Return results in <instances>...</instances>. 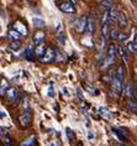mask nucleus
I'll return each instance as SVG.
<instances>
[{
    "instance_id": "f257e3e1",
    "label": "nucleus",
    "mask_w": 137,
    "mask_h": 146,
    "mask_svg": "<svg viewBox=\"0 0 137 146\" xmlns=\"http://www.w3.org/2000/svg\"><path fill=\"white\" fill-rule=\"evenodd\" d=\"M111 88H113V92L116 96H120L122 93V88H124V66L119 67L117 73L115 74L113 82H111Z\"/></svg>"
},
{
    "instance_id": "f03ea898",
    "label": "nucleus",
    "mask_w": 137,
    "mask_h": 146,
    "mask_svg": "<svg viewBox=\"0 0 137 146\" xmlns=\"http://www.w3.org/2000/svg\"><path fill=\"white\" fill-rule=\"evenodd\" d=\"M19 121L20 124L22 125L24 127H27V126H30L31 125V121H32V115H31V113L30 111H25L22 113V114L20 115V118H19Z\"/></svg>"
},
{
    "instance_id": "7ed1b4c3",
    "label": "nucleus",
    "mask_w": 137,
    "mask_h": 146,
    "mask_svg": "<svg viewBox=\"0 0 137 146\" xmlns=\"http://www.w3.org/2000/svg\"><path fill=\"white\" fill-rule=\"evenodd\" d=\"M55 60H56V52L53 50H51V48H47L46 53L41 57L42 63H51V62L55 61Z\"/></svg>"
},
{
    "instance_id": "20e7f679",
    "label": "nucleus",
    "mask_w": 137,
    "mask_h": 146,
    "mask_svg": "<svg viewBox=\"0 0 137 146\" xmlns=\"http://www.w3.org/2000/svg\"><path fill=\"white\" fill-rule=\"evenodd\" d=\"M8 99L9 102H11V103L14 104H19L20 103V98H19V90L15 89V88H11V89H9L8 90Z\"/></svg>"
},
{
    "instance_id": "39448f33",
    "label": "nucleus",
    "mask_w": 137,
    "mask_h": 146,
    "mask_svg": "<svg viewBox=\"0 0 137 146\" xmlns=\"http://www.w3.org/2000/svg\"><path fill=\"white\" fill-rule=\"evenodd\" d=\"M59 9L62 13H66V14H74L75 13V8H74V4H72L70 1H66V3H62L59 5Z\"/></svg>"
},
{
    "instance_id": "423d86ee",
    "label": "nucleus",
    "mask_w": 137,
    "mask_h": 146,
    "mask_svg": "<svg viewBox=\"0 0 137 146\" xmlns=\"http://www.w3.org/2000/svg\"><path fill=\"white\" fill-rule=\"evenodd\" d=\"M86 24H88V17L86 16H82L78 23L75 24V29H77L79 34H83L86 30Z\"/></svg>"
},
{
    "instance_id": "0eeeda50",
    "label": "nucleus",
    "mask_w": 137,
    "mask_h": 146,
    "mask_svg": "<svg viewBox=\"0 0 137 146\" xmlns=\"http://www.w3.org/2000/svg\"><path fill=\"white\" fill-rule=\"evenodd\" d=\"M126 96H127L130 99H136L137 100V89L133 83H128L127 88H126Z\"/></svg>"
},
{
    "instance_id": "6e6552de",
    "label": "nucleus",
    "mask_w": 137,
    "mask_h": 146,
    "mask_svg": "<svg viewBox=\"0 0 137 146\" xmlns=\"http://www.w3.org/2000/svg\"><path fill=\"white\" fill-rule=\"evenodd\" d=\"M119 14H120V10L117 6H113L109 11V24H114L115 21H117Z\"/></svg>"
},
{
    "instance_id": "1a4fd4ad",
    "label": "nucleus",
    "mask_w": 137,
    "mask_h": 146,
    "mask_svg": "<svg viewBox=\"0 0 137 146\" xmlns=\"http://www.w3.org/2000/svg\"><path fill=\"white\" fill-rule=\"evenodd\" d=\"M86 31L89 32L90 35H94L95 32V19L92 15L88 16V24H86Z\"/></svg>"
},
{
    "instance_id": "9d476101",
    "label": "nucleus",
    "mask_w": 137,
    "mask_h": 146,
    "mask_svg": "<svg viewBox=\"0 0 137 146\" xmlns=\"http://www.w3.org/2000/svg\"><path fill=\"white\" fill-rule=\"evenodd\" d=\"M14 30H16L17 32H20L22 36H25V35H27L28 32H27V29H26V26H24L22 24L20 23V21H16V23H14Z\"/></svg>"
},
{
    "instance_id": "9b49d317",
    "label": "nucleus",
    "mask_w": 137,
    "mask_h": 146,
    "mask_svg": "<svg viewBox=\"0 0 137 146\" xmlns=\"http://www.w3.org/2000/svg\"><path fill=\"white\" fill-rule=\"evenodd\" d=\"M117 24H119V26H120L121 29L127 27V25H128V23H127V17H126V16H125V14H124V13H121V11H120V14H119V17H117Z\"/></svg>"
},
{
    "instance_id": "f8f14e48",
    "label": "nucleus",
    "mask_w": 137,
    "mask_h": 146,
    "mask_svg": "<svg viewBox=\"0 0 137 146\" xmlns=\"http://www.w3.org/2000/svg\"><path fill=\"white\" fill-rule=\"evenodd\" d=\"M46 38V34L43 31H37L34 36V42L36 43V45H40V43H42L43 41H45Z\"/></svg>"
},
{
    "instance_id": "ddd939ff",
    "label": "nucleus",
    "mask_w": 137,
    "mask_h": 146,
    "mask_svg": "<svg viewBox=\"0 0 137 146\" xmlns=\"http://www.w3.org/2000/svg\"><path fill=\"white\" fill-rule=\"evenodd\" d=\"M114 133L116 134V136L120 139L122 142H128V137H127V135H126L125 131H122V130H120V129H117V127H114Z\"/></svg>"
},
{
    "instance_id": "4468645a",
    "label": "nucleus",
    "mask_w": 137,
    "mask_h": 146,
    "mask_svg": "<svg viewBox=\"0 0 137 146\" xmlns=\"http://www.w3.org/2000/svg\"><path fill=\"white\" fill-rule=\"evenodd\" d=\"M35 50H32V47H27L26 51H25V58L28 61V62H34L35 61Z\"/></svg>"
},
{
    "instance_id": "2eb2a0df",
    "label": "nucleus",
    "mask_w": 137,
    "mask_h": 146,
    "mask_svg": "<svg viewBox=\"0 0 137 146\" xmlns=\"http://www.w3.org/2000/svg\"><path fill=\"white\" fill-rule=\"evenodd\" d=\"M117 50H119V54L121 56L122 61H124L125 63H128V52H127V50H126L124 46L117 47Z\"/></svg>"
},
{
    "instance_id": "dca6fc26",
    "label": "nucleus",
    "mask_w": 137,
    "mask_h": 146,
    "mask_svg": "<svg viewBox=\"0 0 137 146\" xmlns=\"http://www.w3.org/2000/svg\"><path fill=\"white\" fill-rule=\"evenodd\" d=\"M46 51H47V48H46V46L43 45V43H40V45L36 46V48H35V53H36V56L42 57L43 54L46 53Z\"/></svg>"
},
{
    "instance_id": "f3484780",
    "label": "nucleus",
    "mask_w": 137,
    "mask_h": 146,
    "mask_svg": "<svg viewBox=\"0 0 137 146\" xmlns=\"http://www.w3.org/2000/svg\"><path fill=\"white\" fill-rule=\"evenodd\" d=\"M57 40L59 41L61 45H66V41H67V36H66V32H63L62 30H59V31H57Z\"/></svg>"
},
{
    "instance_id": "a211bd4d",
    "label": "nucleus",
    "mask_w": 137,
    "mask_h": 146,
    "mask_svg": "<svg viewBox=\"0 0 137 146\" xmlns=\"http://www.w3.org/2000/svg\"><path fill=\"white\" fill-rule=\"evenodd\" d=\"M32 23H34L35 27H38V29H43L46 26V21L43 19H41V17H34Z\"/></svg>"
},
{
    "instance_id": "6ab92c4d",
    "label": "nucleus",
    "mask_w": 137,
    "mask_h": 146,
    "mask_svg": "<svg viewBox=\"0 0 137 146\" xmlns=\"http://www.w3.org/2000/svg\"><path fill=\"white\" fill-rule=\"evenodd\" d=\"M114 60L115 58L114 57H110V56H107L105 60L103 61V64H101V69H106L107 67H109V66H111L114 63Z\"/></svg>"
},
{
    "instance_id": "aec40b11",
    "label": "nucleus",
    "mask_w": 137,
    "mask_h": 146,
    "mask_svg": "<svg viewBox=\"0 0 137 146\" xmlns=\"http://www.w3.org/2000/svg\"><path fill=\"white\" fill-rule=\"evenodd\" d=\"M107 56H110V57H116V54L119 53V50H117V47L114 45V43H111L110 45V47H109V51H107Z\"/></svg>"
},
{
    "instance_id": "412c9836",
    "label": "nucleus",
    "mask_w": 137,
    "mask_h": 146,
    "mask_svg": "<svg viewBox=\"0 0 137 146\" xmlns=\"http://www.w3.org/2000/svg\"><path fill=\"white\" fill-rule=\"evenodd\" d=\"M9 88V83L6 81H1L0 83V96H5V93H8L6 90Z\"/></svg>"
},
{
    "instance_id": "4be33fe9",
    "label": "nucleus",
    "mask_w": 137,
    "mask_h": 146,
    "mask_svg": "<svg viewBox=\"0 0 137 146\" xmlns=\"http://www.w3.org/2000/svg\"><path fill=\"white\" fill-rule=\"evenodd\" d=\"M35 141H36V136H35V135H31L30 137L26 139V140L21 144V146H32L35 144Z\"/></svg>"
},
{
    "instance_id": "5701e85b",
    "label": "nucleus",
    "mask_w": 137,
    "mask_h": 146,
    "mask_svg": "<svg viewBox=\"0 0 137 146\" xmlns=\"http://www.w3.org/2000/svg\"><path fill=\"white\" fill-rule=\"evenodd\" d=\"M127 105H128V108L131 109L132 111H136L137 113V100L136 99H130V98H128Z\"/></svg>"
},
{
    "instance_id": "b1692460",
    "label": "nucleus",
    "mask_w": 137,
    "mask_h": 146,
    "mask_svg": "<svg viewBox=\"0 0 137 146\" xmlns=\"http://www.w3.org/2000/svg\"><path fill=\"white\" fill-rule=\"evenodd\" d=\"M9 36L11 37L13 40H20L21 37H22V35L20 34V32H17L16 30H10L9 31Z\"/></svg>"
},
{
    "instance_id": "393cba45",
    "label": "nucleus",
    "mask_w": 137,
    "mask_h": 146,
    "mask_svg": "<svg viewBox=\"0 0 137 146\" xmlns=\"http://www.w3.org/2000/svg\"><path fill=\"white\" fill-rule=\"evenodd\" d=\"M99 114L101 115V116H104V118H106V119H110L111 118V114L109 113V110H107L106 108H99Z\"/></svg>"
},
{
    "instance_id": "a878e982",
    "label": "nucleus",
    "mask_w": 137,
    "mask_h": 146,
    "mask_svg": "<svg viewBox=\"0 0 137 146\" xmlns=\"http://www.w3.org/2000/svg\"><path fill=\"white\" fill-rule=\"evenodd\" d=\"M101 36L105 40H107V36H109V26H107V24L101 25Z\"/></svg>"
},
{
    "instance_id": "bb28decb",
    "label": "nucleus",
    "mask_w": 137,
    "mask_h": 146,
    "mask_svg": "<svg viewBox=\"0 0 137 146\" xmlns=\"http://www.w3.org/2000/svg\"><path fill=\"white\" fill-rule=\"evenodd\" d=\"M21 47V42H19V40H14V41L10 43V48L14 51H17Z\"/></svg>"
},
{
    "instance_id": "cd10ccee",
    "label": "nucleus",
    "mask_w": 137,
    "mask_h": 146,
    "mask_svg": "<svg viewBox=\"0 0 137 146\" xmlns=\"http://www.w3.org/2000/svg\"><path fill=\"white\" fill-rule=\"evenodd\" d=\"M55 52H56V61H57V62H63L64 58H66V57H64V54L61 52L59 50H56Z\"/></svg>"
},
{
    "instance_id": "c85d7f7f",
    "label": "nucleus",
    "mask_w": 137,
    "mask_h": 146,
    "mask_svg": "<svg viewBox=\"0 0 137 146\" xmlns=\"http://www.w3.org/2000/svg\"><path fill=\"white\" fill-rule=\"evenodd\" d=\"M101 4H103V6L106 10L107 9H111V8H113V0H103Z\"/></svg>"
},
{
    "instance_id": "c756f323",
    "label": "nucleus",
    "mask_w": 137,
    "mask_h": 146,
    "mask_svg": "<svg viewBox=\"0 0 137 146\" xmlns=\"http://www.w3.org/2000/svg\"><path fill=\"white\" fill-rule=\"evenodd\" d=\"M104 24H109V11H105L103 14V17H101V25Z\"/></svg>"
},
{
    "instance_id": "7c9ffc66",
    "label": "nucleus",
    "mask_w": 137,
    "mask_h": 146,
    "mask_svg": "<svg viewBox=\"0 0 137 146\" xmlns=\"http://www.w3.org/2000/svg\"><path fill=\"white\" fill-rule=\"evenodd\" d=\"M66 133H67V136H68V139H69L70 141H73L74 139H75V135H74V133H73V131H72V130L69 129V127H67V129H66Z\"/></svg>"
},
{
    "instance_id": "2f4dec72",
    "label": "nucleus",
    "mask_w": 137,
    "mask_h": 146,
    "mask_svg": "<svg viewBox=\"0 0 137 146\" xmlns=\"http://www.w3.org/2000/svg\"><path fill=\"white\" fill-rule=\"evenodd\" d=\"M117 40H119V41H120V42H125L126 40H127V35H126L125 32H119Z\"/></svg>"
},
{
    "instance_id": "473e14b6",
    "label": "nucleus",
    "mask_w": 137,
    "mask_h": 146,
    "mask_svg": "<svg viewBox=\"0 0 137 146\" xmlns=\"http://www.w3.org/2000/svg\"><path fill=\"white\" fill-rule=\"evenodd\" d=\"M127 50L130 51V52H135L136 51V46H135V43H133V41L127 42Z\"/></svg>"
},
{
    "instance_id": "72a5a7b5",
    "label": "nucleus",
    "mask_w": 137,
    "mask_h": 146,
    "mask_svg": "<svg viewBox=\"0 0 137 146\" xmlns=\"http://www.w3.org/2000/svg\"><path fill=\"white\" fill-rule=\"evenodd\" d=\"M117 36H119V31L115 30V29H113V30L110 31V37L113 40H115V38H117Z\"/></svg>"
},
{
    "instance_id": "f704fd0d",
    "label": "nucleus",
    "mask_w": 137,
    "mask_h": 146,
    "mask_svg": "<svg viewBox=\"0 0 137 146\" xmlns=\"http://www.w3.org/2000/svg\"><path fill=\"white\" fill-rule=\"evenodd\" d=\"M48 96L49 97H55V93H53V90H52V87L49 88V92H48Z\"/></svg>"
},
{
    "instance_id": "c9c22d12",
    "label": "nucleus",
    "mask_w": 137,
    "mask_h": 146,
    "mask_svg": "<svg viewBox=\"0 0 137 146\" xmlns=\"http://www.w3.org/2000/svg\"><path fill=\"white\" fill-rule=\"evenodd\" d=\"M62 90H63V94H66V96H69V92H68V89L66 88V87H64Z\"/></svg>"
},
{
    "instance_id": "e433bc0d",
    "label": "nucleus",
    "mask_w": 137,
    "mask_h": 146,
    "mask_svg": "<svg viewBox=\"0 0 137 146\" xmlns=\"http://www.w3.org/2000/svg\"><path fill=\"white\" fill-rule=\"evenodd\" d=\"M5 116H6V114H5V113L0 111V119H4V118H5Z\"/></svg>"
},
{
    "instance_id": "4c0bfd02",
    "label": "nucleus",
    "mask_w": 137,
    "mask_h": 146,
    "mask_svg": "<svg viewBox=\"0 0 137 146\" xmlns=\"http://www.w3.org/2000/svg\"><path fill=\"white\" fill-rule=\"evenodd\" d=\"M133 43H135V46H136V48H137V35L135 36V40H133Z\"/></svg>"
},
{
    "instance_id": "58836bf2",
    "label": "nucleus",
    "mask_w": 137,
    "mask_h": 146,
    "mask_svg": "<svg viewBox=\"0 0 137 146\" xmlns=\"http://www.w3.org/2000/svg\"><path fill=\"white\" fill-rule=\"evenodd\" d=\"M88 137H89V139H93V134L89 133V134H88Z\"/></svg>"
},
{
    "instance_id": "ea45409f",
    "label": "nucleus",
    "mask_w": 137,
    "mask_h": 146,
    "mask_svg": "<svg viewBox=\"0 0 137 146\" xmlns=\"http://www.w3.org/2000/svg\"><path fill=\"white\" fill-rule=\"evenodd\" d=\"M72 4H77V0H72Z\"/></svg>"
},
{
    "instance_id": "a19ab883",
    "label": "nucleus",
    "mask_w": 137,
    "mask_h": 146,
    "mask_svg": "<svg viewBox=\"0 0 137 146\" xmlns=\"http://www.w3.org/2000/svg\"><path fill=\"white\" fill-rule=\"evenodd\" d=\"M115 146H124V145H115Z\"/></svg>"
},
{
    "instance_id": "79ce46f5",
    "label": "nucleus",
    "mask_w": 137,
    "mask_h": 146,
    "mask_svg": "<svg viewBox=\"0 0 137 146\" xmlns=\"http://www.w3.org/2000/svg\"><path fill=\"white\" fill-rule=\"evenodd\" d=\"M132 1H136V0H132Z\"/></svg>"
},
{
    "instance_id": "37998d69",
    "label": "nucleus",
    "mask_w": 137,
    "mask_h": 146,
    "mask_svg": "<svg viewBox=\"0 0 137 146\" xmlns=\"http://www.w3.org/2000/svg\"><path fill=\"white\" fill-rule=\"evenodd\" d=\"M51 146H55V145H51Z\"/></svg>"
}]
</instances>
